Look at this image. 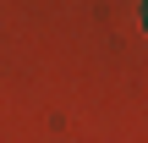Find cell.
I'll list each match as a JSON object with an SVG mask.
<instances>
[{"label": "cell", "instance_id": "obj_1", "mask_svg": "<svg viewBox=\"0 0 148 143\" xmlns=\"http://www.w3.org/2000/svg\"><path fill=\"white\" fill-rule=\"evenodd\" d=\"M143 28H148V0H143Z\"/></svg>", "mask_w": 148, "mask_h": 143}]
</instances>
